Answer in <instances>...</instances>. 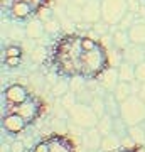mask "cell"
Wrapping results in <instances>:
<instances>
[{
  "label": "cell",
  "instance_id": "cell-22",
  "mask_svg": "<svg viewBox=\"0 0 145 152\" xmlns=\"http://www.w3.org/2000/svg\"><path fill=\"white\" fill-rule=\"evenodd\" d=\"M128 137L137 144V145H144L145 144V127H144V124L128 127Z\"/></svg>",
  "mask_w": 145,
  "mask_h": 152
},
{
  "label": "cell",
  "instance_id": "cell-1",
  "mask_svg": "<svg viewBox=\"0 0 145 152\" xmlns=\"http://www.w3.org/2000/svg\"><path fill=\"white\" fill-rule=\"evenodd\" d=\"M83 54L81 36L66 34L54 42L51 49V63L54 69L63 76H81L79 73V58Z\"/></svg>",
  "mask_w": 145,
  "mask_h": 152
},
{
  "label": "cell",
  "instance_id": "cell-27",
  "mask_svg": "<svg viewBox=\"0 0 145 152\" xmlns=\"http://www.w3.org/2000/svg\"><path fill=\"white\" fill-rule=\"evenodd\" d=\"M137 15H138L137 12L128 10V14H127V15H125L123 19H122V22L118 24V27H120V29H123V31H128V29L132 27V26H133L135 22L138 20V19H137Z\"/></svg>",
  "mask_w": 145,
  "mask_h": 152
},
{
  "label": "cell",
  "instance_id": "cell-11",
  "mask_svg": "<svg viewBox=\"0 0 145 152\" xmlns=\"http://www.w3.org/2000/svg\"><path fill=\"white\" fill-rule=\"evenodd\" d=\"M122 56H123V61L130 63V64H140L142 61H145V46H140V44H130L127 49L122 51Z\"/></svg>",
  "mask_w": 145,
  "mask_h": 152
},
{
  "label": "cell",
  "instance_id": "cell-17",
  "mask_svg": "<svg viewBox=\"0 0 145 152\" xmlns=\"http://www.w3.org/2000/svg\"><path fill=\"white\" fill-rule=\"evenodd\" d=\"M44 32H46V26L41 19H32L26 26V36L29 39H39Z\"/></svg>",
  "mask_w": 145,
  "mask_h": 152
},
{
  "label": "cell",
  "instance_id": "cell-7",
  "mask_svg": "<svg viewBox=\"0 0 145 152\" xmlns=\"http://www.w3.org/2000/svg\"><path fill=\"white\" fill-rule=\"evenodd\" d=\"M96 81L106 93H113L115 91V88H117V85L120 83L118 68H115V66H108L106 69L96 78Z\"/></svg>",
  "mask_w": 145,
  "mask_h": 152
},
{
  "label": "cell",
  "instance_id": "cell-3",
  "mask_svg": "<svg viewBox=\"0 0 145 152\" xmlns=\"http://www.w3.org/2000/svg\"><path fill=\"white\" fill-rule=\"evenodd\" d=\"M120 117L125 124L132 127V125H138L145 122V102L138 95H132L127 98L125 102L120 103Z\"/></svg>",
  "mask_w": 145,
  "mask_h": 152
},
{
  "label": "cell",
  "instance_id": "cell-31",
  "mask_svg": "<svg viewBox=\"0 0 145 152\" xmlns=\"http://www.w3.org/2000/svg\"><path fill=\"white\" fill-rule=\"evenodd\" d=\"M135 78H137V81H140L142 85L145 83V61H142L140 64L135 66Z\"/></svg>",
  "mask_w": 145,
  "mask_h": 152
},
{
  "label": "cell",
  "instance_id": "cell-4",
  "mask_svg": "<svg viewBox=\"0 0 145 152\" xmlns=\"http://www.w3.org/2000/svg\"><path fill=\"white\" fill-rule=\"evenodd\" d=\"M68 113H69V120L73 122L74 125L81 127V129H93V127H96L98 122H100V117L96 115V112L91 108V105H86V103H78L74 107H71L68 110Z\"/></svg>",
  "mask_w": 145,
  "mask_h": 152
},
{
  "label": "cell",
  "instance_id": "cell-24",
  "mask_svg": "<svg viewBox=\"0 0 145 152\" xmlns=\"http://www.w3.org/2000/svg\"><path fill=\"white\" fill-rule=\"evenodd\" d=\"M113 134L118 135L122 140H123L125 137H128V125L122 120V117H117V118H115V124H113Z\"/></svg>",
  "mask_w": 145,
  "mask_h": 152
},
{
  "label": "cell",
  "instance_id": "cell-32",
  "mask_svg": "<svg viewBox=\"0 0 145 152\" xmlns=\"http://www.w3.org/2000/svg\"><path fill=\"white\" fill-rule=\"evenodd\" d=\"M5 54H7V58H22V49L19 46H9Z\"/></svg>",
  "mask_w": 145,
  "mask_h": 152
},
{
  "label": "cell",
  "instance_id": "cell-39",
  "mask_svg": "<svg viewBox=\"0 0 145 152\" xmlns=\"http://www.w3.org/2000/svg\"><path fill=\"white\" fill-rule=\"evenodd\" d=\"M71 2H73V4H76V5H79V7H83L86 4V2H88V0H71Z\"/></svg>",
  "mask_w": 145,
  "mask_h": 152
},
{
  "label": "cell",
  "instance_id": "cell-21",
  "mask_svg": "<svg viewBox=\"0 0 145 152\" xmlns=\"http://www.w3.org/2000/svg\"><path fill=\"white\" fill-rule=\"evenodd\" d=\"M117 149H122V139L115 134H110V135L103 137L101 142V151L103 152H115Z\"/></svg>",
  "mask_w": 145,
  "mask_h": 152
},
{
  "label": "cell",
  "instance_id": "cell-35",
  "mask_svg": "<svg viewBox=\"0 0 145 152\" xmlns=\"http://www.w3.org/2000/svg\"><path fill=\"white\" fill-rule=\"evenodd\" d=\"M29 2H31V5L34 7V10H39L41 7L46 5V2H47V0H29Z\"/></svg>",
  "mask_w": 145,
  "mask_h": 152
},
{
  "label": "cell",
  "instance_id": "cell-40",
  "mask_svg": "<svg viewBox=\"0 0 145 152\" xmlns=\"http://www.w3.org/2000/svg\"><path fill=\"white\" fill-rule=\"evenodd\" d=\"M144 151H145V144H144Z\"/></svg>",
  "mask_w": 145,
  "mask_h": 152
},
{
  "label": "cell",
  "instance_id": "cell-37",
  "mask_svg": "<svg viewBox=\"0 0 145 152\" xmlns=\"http://www.w3.org/2000/svg\"><path fill=\"white\" fill-rule=\"evenodd\" d=\"M7 64L12 66V68L14 66H19L20 64V58H7Z\"/></svg>",
  "mask_w": 145,
  "mask_h": 152
},
{
  "label": "cell",
  "instance_id": "cell-2",
  "mask_svg": "<svg viewBox=\"0 0 145 152\" xmlns=\"http://www.w3.org/2000/svg\"><path fill=\"white\" fill-rule=\"evenodd\" d=\"M108 66H110L108 53L103 44H100L98 48L91 49V51H83L79 58V73L85 78L96 80Z\"/></svg>",
  "mask_w": 145,
  "mask_h": 152
},
{
  "label": "cell",
  "instance_id": "cell-33",
  "mask_svg": "<svg viewBox=\"0 0 145 152\" xmlns=\"http://www.w3.org/2000/svg\"><path fill=\"white\" fill-rule=\"evenodd\" d=\"M32 152H49V145H47V140H42L39 142L37 145L34 147Z\"/></svg>",
  "mask_w": 145,
  "mask_h": 152
},
{
  "label": "cell",
  "instance_id": "cell-20",
  "mask_svg": "<svg viewBox=\"0 0 145 152\" xmlns=\"http://www.w3.org/2000/svg\"><path fill=\"white\" fill-rule=\"evenodd\" d=\"M118 75H120V81H127V83L137 81V78H135V66L127 63V61H123L118 66Z\"/></svg>",
  "mask_w": 145,
  "mask_h": 152
},
{
  "label": "cell",
  "instance_id": "cell-36",
  "mask_svg": "<svg viewBox=\"0 0 145 152\" xmlns=\"http://www.w3.org/2000/svg\"><path fill=\"white\" fill-rule=\"evenodd\" d=\"M10 149H12V152H24V144L17 140V142H14V144L10 145Z\"/></svg>",
  "mask_w": 145,
  "mask_h": 152
},
{
  "label": "cell",
  "instance_id": "cell-28",
  "mask_svg": "<svg viewBox=\"0 0 145 152\" xmlns=\"http://www.w3.org/2000/svg\"><path fill=\"white\" fill-rule=\"evenodd\" d=\"M100 41L95 37H90V36H81V48H83V51H91V49L98 48L100 46Z\"/></svg>",
  "mask_w": 145,
  "mask_h": 152
},
{
  "label": "cell",
  "instance_id": "cell-5",
  "mask_svg": "<svg viewBox=\"0 0 145 152\" xmlns=\"http://www.w3.org/2000/svg\"><path fill=\"white\" fill-rule=\"evenodd\" d=\"M128 10V0H101V19L110 26H118Z\"/></svg>",
  "mask_w": 145,
  "mask_h": 152
},
{
  "label": "cell",
  "instance_id": "cell-9",
  "mask_svg": "<svg viewBox=\"0 0 145 152\" xmlns=\"http://www.w3.org/2000/svg\"><path fill=\"white\" fill-rule=\"evenodd\" d=\"M46 140L49 145V152H74V142L66 135L54 134Z\"/></svg>",
  "mask_w": 145,
  "mask_h": 152
},
{
  "label": "cell",
  "instance_id": "cell-6",
  "mask_svg": "<svg viewBox=\"0 0 145 152\" xmlns=\"http://www.w3.org/2000/svg\"><path fill=\"white\" fill-rule=\"evenodd\" d=\"M42 107H44L42 102H41L37 96H29L24 103H19V105H15V107H10L9 112H15V113H19L22 118L26 120L27 124H31V122H34V120L41 115Z\"/></svg>",
  "mask_w": 145,
  "mask_h": 152
},
{
  "label": "cell",
  "instance_id": "cell-25",
  "mask_svg": "<svg viewBox=\"0 0 145 152\" xmlns=\"http://www.w3.org/2000/svg\"><path fill=\"white\" fill-rule=\"evenodd\" d=\"M103 96H105V95H96V96L91 100V103H90L91 108L96 112V115L100 118H101L103 115H106V112H105V98Z\"/></svg>",
  "mask_w": 145,
  "mask_h": 152
},
{
  "label": "cell",
  "instance_id": "cell-19",
  "mask_svg": "<svg viewBox=\"0 0 145 152\" xmlns=\"http://www.w3.org/2000/svg\"><path fill=\"white\" fill-rule=\"evenodd\" d=\"M113 95H115V98L118 100L120 103H122V102H125L127 98H130L132 95H135V93H133V86H132V83L120 81L118 85H117V88H115Z\"/></svg>",
  "mask_w": 145,
  "mask_h": 152
},
{
  "label": "cell",
  "instance_id": "cell-8",
  "mask_svg": "<svg viewBox=\"0 0 145 152\" xmlns=\"http://www.w3.org/2000/svg\"><path fill=\"white\" fill-rule=\"evenodd\" d=\"M81 20L88 24H96L101 20V0H88L81 7Z\"/></svg>",
  "mask_w": 145,
  "mask_h": 152
},
{
  "label": "cell",
  "instance_id": "cell-41",
  "mask_svg": "<svg viewBox=\"0 0 145 152\" xmlns=\"http://www.w3.org/2000/svg\"><path fill=\"white\" fill-rule=\"evenodd\" d=\"M144 127H145V122H144Z\"/></svg>",
  "mask_w": 145,
  "mask_h": 152
},
{
  "label": "cell",
  "instance_id": "cell-29",
  "mask_svg": "<svg viewBox=\"0 0 145 152\" xmlns=\"http://www.w3.org/2000/svg\"><path fill=\"white\" fill-rule=\"evenodd\" d=\"M61 103L64 105L66 110H69L71 107H74V105L78 103V98H76L74 93H66L64 96H61Z\"/></svg>",
  "mask_w": 145,
  "mask_h": 152
},
{
  "label": "cell",
  "instance_id": "cell-16",
  "mask_svg": "<svg viewBox=\"0 0 145 152\" xmlns=\"http://www.w3.org/2000/svg\"><path fill=\"white\" fill-rule=\"evenodd\" d=\"M111 44L115 49H118V51H123L127 49L132 44L130 41V36H128V31H123V29H117L115 32H111Z\"/></svg>",
  "mask_w": 145,
  "mask_h": 152
},
{
  "label": "cell",
  "instance_id": "cell-30",
  "mask_svg": "<svg viewBox=\"0 0 145 152\" xmlns=\"http://www.w3.org/2000/svg\"><path fill=\"white\" fill-rule=\"evenodd\" d=\"M44 26H46V32L49 34H56L59 31V22L56 20V19H47V22H44Z\"/></svg>",
  "mask_w": 145,
  "mask_h": 152
},
{
  "label": "cell",
  "instance_id": "cell-15",
  "mask_svg": "<svg viewBox=\"0 0 145 152\" xmlns=\"http://www.w3.org/2000/svg\"><path fill=\"white\" fill-rule=\"evenodd\" d=\"M128 36L132 44H140L145 46V20H137L128 29Z\"/></svg>",
  "mask_w": 145,
  "mask_h": 152
},
{
  "label": "cell",
  "instance_id": "cell-18",
  "mask_svg": "<svg viewBox=\"0 0 145 152\" xmlns=\"http://www.w3.org/2000/svg\"><path fill=\"white\" fill-rule=\"evenodd\" d=\"M103 98H105V112H106V115H110L113 118L120 117V102L115 98V95L106 93Z\"/></svg>",
  "mask_w": 145,
  "mask_h": 152
},
{
  "label": "cell",
  "instance_id": "cell-14",
  "mask_svg": "<svg viewBox=\"0 0 145 152\" xmlns=\"http://www.w3.org/2000/svg\"><path fill=\"white\" fill-rule=\"evenodd\" d=\"M101 142H103V135L100 134L96 127H93V129H88L85 132V135H83V144H85L86 149H90V151H98V149H101Z\"/></svg>",
  "mask_w": 145,
  "mask_h": 152
},
{
  "label": "cell",
  "instance_id": "cell-38",
  "mask_svg": "<svg viewBox=\"0 0 145 152\" xmlns=\"http://www.w3.org/2000/svg\"><path fill=\"white\" fill-rule=\"evenodd\" d=\"M138 96H140V98H142V100L145 102V83L142 85V88H140V91H138Z\"/></svg>",
  "mask_w": 145,
  "mask_h": 152
},
{
  "label": "cell",
  "instance_id": "cell-23",
  "mask_svg": "<svg viewBox=\"0 0 145 152\" xmlns=\"http://www.w3.org/2000/svg\"><path fill=\"white\" fill-rule=\"evenodd\" d=\"M113 124H115V118H113V117L103 115L101 118H100V122H98L96 129L100 130V134H101L103 137L110 135V134H113Z\"/></svg>",
  "mask_w": 145,
  "mask_h": 152
},
{
  "label": "cell",
  "instance_id": "cell-13",
  "mask_svg": "<svg viewBox=\"0 0 145 152\" xmlns=\"http://www.w3.org/2000/svg\"><path fill=\"white\" fill-rule=\"evenodd\" d=\"M34 12V7L31 5V2L26 0H14L10 5V15L17 20H24Z\"/></svg>",
  "mask_w": 145,
  "mask_h": 152
},
{
  "label": "cell",
  "instance_id": "cell-10",
  "mask_svg": "<svg viewBox=\"0 0 145 152\" xmlns=\"http://www.w3.org/2000/svg\"><path fill=\"white\" fill-rule=\"evenodd\" d=\"M31 96L29 93H27V90L22 85H10V86L5 90V100L7 103H9V107H15V105L19 103H24L27 98Z\"/></svg>",
  "mask_w": 145,
  "mask_h": 152
},
{
  "label": "cell",
  "instance_id": "cell-26",
  "mask_svg": "<svg viewBox=\"0 0 145 152\" xmlns=\"http://www.w3.org/2000/svg\"><path fill=\"white\" fill-rule=\"evenodd\" d=\"M91 31L95 34H98V36H101V37H103V36H106V34H111V26L101 19V20H98L96 24H93Z\"/></svg>",
  "mask_w": 145,
  "mask_h": 152
},
{
  "label": "cell",
  "instance_id": "cell-12",
  "mask_svg": "<svg viewBox=\"0 0 145 152\" xmlns=\"http://www.w3.org/2000/svg\"><path fill=\"white\" fill-rule=\"evenodd\" d=\"M26 125L27 122L15 112H9L7 115H4V129L10 134H20L26 129Z\"/></svg>",
  "mask_w": 145,
  "mask_h": 152
},
{
  "label": "cell",
  "instance_id": "cell-34",
  "mask_svg": "<svg viewBox=\"0 0 145 152\" xmlns=\"http://www.w3.org/2000/svg\"><path fill=\"white\" fill-rule=\"evenodd\" d=\"M118 152H145L144 145H135V147H122Z\"/></svg>",
  "mask_w": 145,
  "mask_h": 152
}]
</instances>
